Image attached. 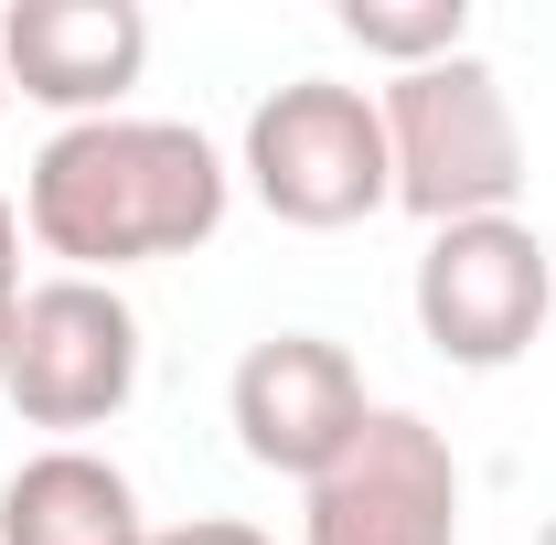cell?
<instances>
[{
  "label": "cell",
  "instance_id": "obj_2",
  "mask_svg": "<svg viewBox=\"0 0 556 545\" xmlns=\"http://www.w3.org/2000/svg\"><path fill=\"white\" fill-rule=\"evenodd\" d=\"M386 107V161H396V204L439 236V225H482L514 214L525 193V118L503 97V75L482 54H439L417 75L375 86Z\"/></svg>",
  "mask_w": 556,
  "mask_h": 545
},
{
  "label": "cell",
  "instance_id": "obj_13",
  "mask_svg": "<svg viewBox=\"0 0 556 545\" xmlns=\"http://www.w3.org/2000/svg\"><path fill=\"white\" fill-rule=\"evenodd\" d=\"M0 107H11V75H0Z\"/></svg>",
  "mask_w": 556,
  "mask_h": 545
},
{
  "label": "cell",
  "instance_id": "obj_1",
  "mask_svg": "<svg viewBox=\"0 0 556 545\" xmlns=\"http://www.w3.org/2000/svg\"><path fill=\"white\" fill-rule=\"evenodd\" d=\"M236 204V172L204 129L182 118H86L54 129L22 172V236L43 257H65V278H118L214 246V225Z\"/></svg>",
  "mask_w": 556,
  "mask_h": 545
},
{
  "label": "cell",
  "instance_id": "obj_6",
  "mask_svg": "<svg viewBox=\"0 0 556 545\" xmlns=\"http://www.w3.org/2000/svg\"><path fill=\"white\" fill-rule=\"evenodd\" d=\"M300 545H460V460L417 407H375L332 471L311 481Z\"/></svg>",
  "mask_w": 556,
  "mask_h": 545
},
{
  "label": "cell",
  "instance_id": "obj_11",
  "mask_svg": "<svg viewBox=\"0 0 556 545\" xmlns=\"http://www.w3.org/2000/svg\"><path fill=\"white\" fill-rule=\"evenodd\" d=\"M150 545H278V535H257V524H236V514H193V524H161Z\"/></svg>",
  "mask_w": 556,
  "mask_h": 545
},
{
  "label": "cell",
  "instance_id": "obj_12",
  "mask_svg": "<svg viewBox=\"0 0 556 545\" xmlns=\"http://www.w3.org/2000/svg\"><path fill=\"white\" fill-rule=\"evenodd\" d=\"M11 310H22V204L0 193V332H11Z\"/></svg>",
  "mask_w": 556,
  "mask_h": 545
},
{
  "label": "cell",
  "instance_id": "obj_8",
  "mask_svg": "<svg viewBox=\"0 0 556 545\" xmlns=\"http://www.w3.org/2000/svg\"><path fill=\"white\" fill-rule=\"evenodd\" d=\"M139 65H150V11L139 0H11L0 11V75H11V97L54 107L65 129L118 118Z\"/></svg>",
  "mask_w": 556,
  "mask_h": 545
},
{
  "label": "cell",
  "instance_id": "obj_4",
  "mask_svg": "<svg viewBox=\"0 0 556 545\" xmlns=\"http://www.w3.org/2000/svg\"><path fill=\"white\" fill-rule=\"evenodd\" d=\"M0 396L22 428H54V449H86V428L139 396V310L118 278H43L22 289L11 332H0Z\"/></svg>",
  "mask_w": 556,
  "mask_h": 545
},
{
  "label": "cell",
  "instance_id": "obj_5",
  "mask_svg": "<svg viewBox=\"0 0 556 545\" xmlns=\"http://www.w3.org/2000/svg\"><path fill=\"white\" fill-rule=\"evenodd\" d=\"M417 332L439 364H460V375H503V364H525L556 321V257L546 236L525 225V214H482V225H439L428 246H417Z\"/></svg>",
  "mask_w": 556,
  "mask_h": 545
},
{
  "label": "cell",
  "instance_id": "obj_7",
  "mask_svg": "<svg viewBox=\"0 0 556 545\" xmlns=\"http://www.w3.org/2000/svg\"><path fill=\"white\" fill-rule=\"evenodd\" d=\"M225 417H236V449L278 481H311L343 460L353 439H364V364H353L332 332H268L247 342V364H236V385H225Z\"/></svg>",
  "mask_w": 556,
  "mask_h": 545
},
{
  "label": "cell",
  "instance_id": "obj_10",
  "mask_svg": "<svg viewBox=\"0 0 556 545\" xmlns=\"http://www.w3.org/2000/svg\"><path fill=\"white\" fill-rule=\"evenodd\" d=\"M332 22L396 75L439 65V54H471V0H343Z\"/></svg>",
  "mask_w": 556,
  "mask_h": 545
},
{
  "label": "cell",
  "instance_id": "obj_3",
  "mask_svg": "<svg viewBox=\"0 0 556 545\" xmlns=\"http://www.w3.org/2000/svg\"><path fill=\"white\" fill-rule=\"evenodd\" d=\"M247 193L300 225V236H343L364 214L396 204V161H386V107L375 86L343 75H289L247 107V150H236Z\"/></svg>",
  "mask_w": 556,
  "mask_h": 545
},
{
  "label": "cell",
  "instance_id": "obj_9",
  "mask_svg": "<svg viewBox=\"0 0 556 545\" xmlns=\"http://www.w3.org/2000/svg\"><path fill=\"white\" fill-rule=\"evenodd\" d=\"M0 545H150L139 492L97 449H33L0 481Z\"/></svg>",
  "mask_w": 556,
  "mask_h": 545
}]
</instances>
